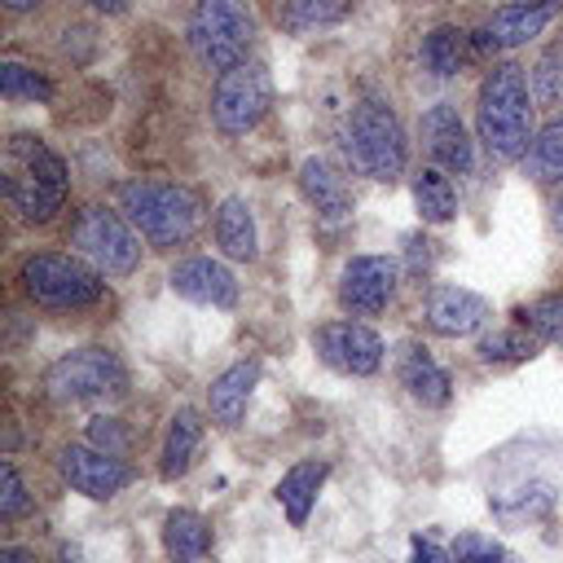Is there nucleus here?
Instances as JSON below:
<instances>
[{
    "instance_id": "f257e3e1",
    "label": "nucleus",
    "mask_w": 563,
    "mask_h": 563,
    "mask_svg": "<svg viewBox=\"0 0 563 563\" xmlns=\"http://www.w3.org/2000/svg\"><path fill=\"white\" fill-rule=\"evenodd\" d=\"M475 128H479V141L493 158L510 163V158L528 154L537 132H532V92H528L523 66L501 62L484 75L479 106H475Z\"/></svg>"
},
{
    "instance_id": "a211bd4d",
    "label": "nucleus",
    "mask_w": 563,
    "mask_h": 563,
    "mask_svg": "<svg viewBox=\"0 0 563 563\" xmlns=\"http://www.w3.org/2000/svg\"><path fill=\"white\" fill-rule=\"evenodd\" d=\"M260 383V361H238L229 365L211 387H207V409H211V422L216 427H238L242 413H246V400Z\"/></svg>"
},
{
    "instance_id": "58836bf2",
    "label": "nucleus",
    "mask_w": 563,
    "mask_h": 563,
    "mask_svg": "<svg viewBox=\"0 0 563 563\" xmlns=\"http://www.w3.org/2000/svg\"><path fill=\"white\" fill-rule=\"evenodd\" d=\"M40 0H4V9H13V13H26V9H35Z\"/></svg>"
},
{
    "instance_id": "f704fd0d",
    "label": "nucleus",
    "mask_w": 563,
    "mask_h": 563,
    "mask_svg": "<svg viewBox=\"0 0 563 563\" xmlns=\"http://www.w3.org/2000/svg\"><path fill=\"white\" fill-rule=\"evenodd\" d=\"M413 563H453V554H444L435 541H422V537H413Z\"/></svg>"
},
{
    "instance_id": "b1692460",
    "label": "nucleus",
    "mask_w": 563,
    "mask_h": 563,
    "mask_svg": "<svg viewBox=\"0 0 563 563\" xmlns=\"http://www.w3.org/2000/svg\"><path fill=\"white\" fill-rule=\"evenodd\" d=\"M523 172H528L532 180H541V185L563 180V114H554V119L532 136V145H528V154H523Z\"/></svg>"
},
{
    "instance_id": "bb28decb",
    "label": "nucleus",
    "mask_w": 563,
    "mask_h": 563,
    "mask_svg": "<svg viewBox=\"0 0 563 563\" xmlns=\"http://www.w3.org/2000/svg\"><path fill=\"white\" fill-rule=\"evenodd\" d=\"M352 9V0H282V26L286 31H312L330 26Z\"/></svg>"
},
{
    "instance_id": "ea45409f",
    "label": "nucleus",
    "mask_w": 563,
    "mask_h": 563,
    "mask_svg": "<svg viewBox=\"0 0 563 563\" xmlns=\"http://www.w3.org/2000/svg\"><path fill=\"white\" fill-rule=\"evenodd\" d=\"M554 224H559V233H563V198L554 202Z\"/></svg>"
},
{
    "instance_id": "6e6552de",
    "label": "nucleus",
    "mask_w": 563,
    "mask_h": 563,
    "mask_svg": "<svg viewBox=\"0 0 563 563\" xmlns=\"http://www.w3.org/2000/svg\"><path fill=\"white\" fill-rule=\"evenodd\" d=\"M70 246H75L97 273H106V277H123V273H132L136 260H141V242H136V233L128 229V220H123L119 211L101 207V202H92V207H84V211L75 216V224H70Z\"/></svg>"
},
{
    "instance_id": "c756f323",
    "label": "nucleus",
    "mask_w": 563,
    "mask_h": 563,
    "mask_svg": "<svg viewBox=\"0 0 563 563\" xmlns=\"http://www.w3.org/2000/svg\"><path fill=\"white\" fill-rule=\"evenodd\" d=\"M532 352H537V339L528 330H519V325L493 330V334L479 339V356L484 361H528Z\"/></svg>"
},
{
    "instance_id": "a878e982",
    "label": "nucleus",
    "mask_w": 563,
    "mask_h": 563,
    "mask_svg": "<svg viewBox=\"0 0 563 563\" xmlns=\"http://www.w3.org/2000/svg\"><path fill=\"white\" fill-rule=\"evenodd\" d=\"M475 48V40L466 35V31H457V26H435L427 40H422V62H427V70H435V75H457L462 66H466V53Z\"/></svg>"
},
{
    "instance_id": "aec40b11",
    "label": "nucleus",
    "mask_w": 563,
    "mask_h": 563,
    "mask_svg": "<svg viewBox=\"0 0 563 563\" xmlns=\"http://www.w3.org/2000/svg\"><path fill=\"white\" fill-rule=\"evenodd\" d=\"M216 246L229 255V260H255L260 255V238H255V216L246 207V198L229 194L220 207H216Z\"/></svg>"
},
{
    "instance_id": "7c9ffc66",
    "label": "nucleus",
    "mask_w": 563,
    "mask_h": 563,
    "mask_svg": "<svg viewBox=\"0 0 563 563\" xmlns=\"http://www.w3.org/2000/svg\"><path fill=\"white\" fill-rule=\"evenodd\" d=\"M519 317H523V325H528L537 339L563 343V290H554V295H541V299H537V303H528Z\"/></svg>"
},
{
    "instance_id": "2eb2a0df",
    "label": "nucleus",
    "mask_w": 563,
    "mask_h": 563,
    "mask_svg": "<svg viewBox=\"0 0 563 563\" xmlns=\"http://www.w3.org/2000/svg\"><path fill=\"white\" fill-rule=\"evenodd\" d=\"M172 290L194 299V303H211V308H233L238 303V277L211 260V255H189L172 268Z\"/></svg>"
},
{
    "instance_id": "72a5a7b5",
    "label": "nucleus",
    "mask_w": 563,
    "mask_h": 563,
    "mask_svg": "<svg viewBox=\"0 0 563 563\" xmlns=\"http://www.w3.org/2000/svg\"><path fill=\"white\" fill-rule=\"evenodd\" d=\"M453 563H501V545L479 537V532H466L453 545Z\"/></svg>"
},
{
    "instance_id": "9d476101",
    "label": "nucleus",
    "mask_w": 563,
    "mask_h": 563,
    "mask_svg": "<svg viewBox=\"0 0 563 563\" xmlns=\"http://www.w3.org/2000/svg\"><path fill=\"white\" fill-rule=\"evenodd\" d=\"M312 343H317L321 361L339 374L365 378L383 365V339L365 321H325V325H317Z\"/></svg>"
},
{
    "instance_id": "e433bc0d",
    "label": "nucleus",
    "mask_w": 563,
    "mask_h": 563,
    "mask_svg": "<svg viewBox=\"0 0 563 563\" xmlns=\"http://www.w3.org/2000/svg\"><path fill=\"white\" fill-rule=\"evenodd\" d=\"M97 13H123L128 9V0H88Z\"/></svg>"
},
{
    "instance_id": "4468645a",
    "label": "nucleus",
    "mask_w": 563,
    "mask_h": 563,
    "mask_svg": "<svg viewBox=\"0 0 563 563\" xmlns=\"http://www.w3.org/2000/svg\"><path fill=\"white\" fill-rule=\"evenodd\" d=\"M418 132H422V150H427L444 172L466 176V172L475 167L471 136H466V128H462V119H457V110H453V106H444V101H440V106H431V110L422 114Z\"/></svg>"
},
{
    "instance_id": "393cba45",
    "label": "nucleus",
    "mask_w": 563,
    "mask_h": 563,
    "mask_svg": "<svg viewBox=\"0 0 563 563\" xmlns=\"http://www.w3.org/2000/svg\"><path fill=\"white\" fill-rule=\"evenodd\" d=\"M413 202H418L422 220H431V224H449L457 216V194L440 167H422L413 176Z\"/></svg>"
},
{
    "instance_id": "4c0bfd02",
    "label": "nucleus",
    "mask_w": 563,
    "mask_h": 563,
    "mask_svg": "<svg viewBox=\"0 0 563 563\" xmlns=\"http://www.w3.org/2000/svg\"><path fill=\"white\" fill-rule=\"evenodd\" d=\"M57 563H84V559H79V550H75V545H62V554H57Z\"/></svg>"
},
{
    "instance_id": "c9c22d12",
    "label": "nucleus",
    "mask_w": 563,
    "mask_h": 563,
    "mask_svg": "<svg viewBox=\"0 0 563 563\" xmlns=\"http://www.w3.org/2000/svg\"><path fill=\"white\" fill-rule=\"evenodd\" d=\"M0 563H35V554L26 545H4L0 550Z\"/></svg>"
},
{
    "instance_id": "cd10ccee",
    "label": "nucleus",
    "mask_w": 563,
    "mask_h": 563,
    "mask_svg": "<svg viewBox=\"0 0 563 563\" xmlns=\"http://www.w3.org/2000/svg\"><path fill=\"white\" fill-rule=\"evenodd\" d=\"M0 92H4V101H48L53 84L22 62H4L0 66Z\"/></svg>"
},
{
    "instance_id": "20e7f679",
    "label": "nucleus",
    "mask_w": 563,
    "mask_h": 563,
    "mask_svg": "<svg viewBox=\"0 0 563 563\" xmlns=\"http://www.w3.org/2000/svg\"><path fill=\"white\" fill-rule=\"evenodd\" d=\"M343 154H347V163H352L361 176L391 185V180L405 172V158H409L400 119H396L383 101H356L352 114H347Z\"/></svg>"
},
{
    "instance_id": "7ed1b4c3",
    "label": "nucleus",
    "mask_w": 563,
    "mask_h": 563,
    "mask_svg": "<svg viewBox=\"0 0 563 563\" xmlns=\"http://www.w3.org/2000/svg\"><path fill=\"white\" fill-rule=\"evenodd\" d=\"M119 211L150 246H185L202 224V198L172 180H123Z\"/></svg>"
},
{
    "instance_id": "f3484780",
    "label": "nucleus",
    "mask_w": 563,
    "mask_h": 563,
    "mask_svg": "<svg viewBox=\"0 0 563 563\" xmlns=\"http://www.w3.org/2000/svg\"><path fill=\"white\" fill-rule=\"evenodd\" d=\"M299 189H303L308 207L321 220H347L352 216V189L339 176V167H330L325 158H303L299 163Z\"/></svg>"
},
{
    "instance_id": "1a4fd4ad",
    "label": "nucleus",
    "mask_w": 563,
    "mask_h": 563,
    "mask_svg": "<svg viewBox=\"0 0 563 563\" xmlns=\"http://www.w3.org/2000/svg\"><path fill=\"white\" fill-rule=\"evenodd\" d=\"M273 106V79L260 62H242L233 70H224L211 88V119L224 136H242L251 132Z\"/></svg>"
},
{
    "instance_id": "4be33fe9",
    "label": "nucleus",
    "mask_w": 563,
    "mask_h": 563,
    "mask_svg": "<svg viewBox=\"0 0 563 563\" xmlns=\"http://www.w3.org/2000/svg\"><path fill=\"white\" fill-rule=\"evenodd\" d=\"M211 545V528L198 510H172L163 519V550L172 563H202Z\"/></svg>"
},
{
    "instance_id": "423d86ee",
    "label": "nucleus",
    "mask_w": 563,
    "mask_h": 563,
    "mask_svg": "<svg viewBox=\"0 0 563 563\" xmlns=\"http://www.w3.org/2000/svg\"><path fill=\"white\" fill-rule=\"evenodd\" d=\"M18 282H22V290H26L31 303L53 308V312L88 308V303H97L101 290H106L101 273H97L88 260H79V255H57V251L26 255Z\"/></svg>"
},
{
    "instance_id": "0eeeda50",
    "label": "nucleus",
    "mask_w": 563,
    "mask_h": 563,
    "mask_svg": "<svg viewBox=\"0 0 563 563\" xmlns=\"http://www.w3.org/2000/svg\"><path fill=\"white\" fill-rule=\"evenodd\" d=\"M44 391L57 405H79V400H106L128 391V369L110 347H79L57 356L44 369Z\"/></svg>"
},
{
    "instance_id": "f03ea898",
    "label": "nucleus",
    "mask_w": 563,
    "mask_h": 563,
    "mask_svg": "<svg viewBox=\"0 0 563 563\" xmlns=\"http://www.w3.org/2000/svg\"><path fill=\"white\" fill-rule=\"evenodd\" d=\"M4 198L26 224H44L66 202V163L31 132L4 141Z\"/></svg>"
},
{
    "instance_id": "9b49d317",
    "label": "nucleus",
    "mask_w": 563,
    "mask_h": 563,
    "mask_svg": "<svg viewBox=\"0 0 563 563\" xmlns=\"http://www.w3.org/2000/svg\"><path fill=\"white\" fill-rule=\"evenodd\" d=\"M57 471L75 493H84L92 501H106V497H114L119 488L132 484V466L114 453L92 449V444H66L57 453Z\"/></svg>"
},
{
    "instance_id": "dca6fc26",
    "label": "nucleus",
    "mask_w": 563,
    "mask_h": 563,
    "mask_svg": "<svg viewBox=\"0 0 563 563\" xmlns=\"http://www.w3.org/2000/svg\"><path fill=\"white\" fill-rule=\"evenodd\" d=\"M488 321V303L484 295L466 290V286H431L427 295V325L444 339H462L475 334Z\"/></svg>"
},
{
    "instance_id": "412c9836",
    "label": "nucleus",
    "mask_w": 563,
    "mask_h": 563,
    "mask_svg": "<svg viewBox=\"0 0 563 563\" xmlns=\"http://www.w3.org/2000/svg\"><path fill=\"white\" fill-rule=\"evenodd\" d=\"M198 444H202V413L198 409H176L172 422H167V435H163V453H158L163 479H180L189 471Z\"/></svg>"
},
{
    "instance_id": "ddd939ff",
    "label": "nucleus",
    "mask_w": 563,
    "mask_h": 563,
    "mask_svg": "<svg viewBox=\"0 0 563 563\" xmlns=\"http://www.w3.org/2000/svg\"><path fill=\"white\" fill-rule=\"evenodd\" d=\"M563 0H519V4H501L484 18V26L471 35L479 53H497V48H515V44H528L532 35H541L554 18H559Z\"/></svg>"
},
{
    "instance_id": "f8f14e48",
    "label": "nucleus",
    "mask_w": 563,
    "mask_h": 563,
    "mask_svg": "<svg viewBox=\"0 0 563 563\" xmlns=\"http://www.w3.org/2000/svg\"><path fill=\"white\" fill-rule=\"evenodd\" d=\"M396 282H400V268L396 260L387 255H356L347 260L343 277H339V303L356 317H374L391 303L396 295Z\"/></svg>"
},
{
    "instance_id": "6ab92c4d",
    "label": "nucleus",
    "mask_w": 563,
    "mask_h": 563,
    "mask_svg": "<svg viewBox=\"0 0 563 563\" xmlns=\"http://www.w3.org/2000/svg\"><path fill=\"white\" fill-rule=\"evenodd\" d=\"M396 374H400V387L422 400V405H444L449 400V374L435 365V356L422 347V343H405L400 356H396Z\"/></svg>"
},
{
    "instance_id": "5701e85b",
    "label": "nucleus",
    "mask_w": 563,
    "mask_h": 563,
    "mask_svg": "<svg viewBox=\"0 0 563 563\" xmlns=\"http://www.w3.org/2000/svg\"><path fill=\"white\" fill-rule=\"evenodd\" d=\"M325 471H330L325 462H299V466H290V471L282 475V484H277V501L286 506V515H290L295 528L308 523V510H312V501H317V488H321Z\"/></svg>"
},
{
    "instance_id": "39448f33",
    "label": "nucleus",
    "mask_w": 563,
    "mask_h": 563,
    "mask_svg": "<svg viewBox=\"0 0 563 563\" xmlns=\"http://www.w3.org/2000/svg\"><path fill=\"white\" fill-rule=\"evenodd\" d=\"M255 40V13L246 0H198L189 13V48L194 57L224 75L246 62V48Z\"/></svg>"
},
{
    "instance_id": "c85d7f7f",
    "label": "nucleus",
    "mask_w": 563,
    "mask_h": 563,
    "mask_svg": "<svg viewBox=\"0 0 563 563\" xmlns=\"http://www.w3.org/2000/svg\"><path fill=\"white\" fill-rule=\"evenodd\" d=\"M532 101L537 106H559L563 101V40L541 53L532 66Z\"/></svg>"
},
{
    "instance_id": "2f4dec72",
    "label": "nucleus",
    "mask_w": 563,
    "mask_h": 563,
    "mask_svg": "<svg viewBox=\"0 0 563 563\" xmlns=\"http://www.w3.org/2000/svg\"><path fill=\"white\" fill-rule=\"evenodd\" d=\"M26 506H31L26 484H22L18 466H13V462H4V466H0V519H4V523H13L18 515H26Z\"/></svg>"
},
{
    "instance_id": "473e14b6",
    "label": "nucleus",
    "mask_w": 563,
    "mask_h": 563,
    "mask_svg": "<svg viewBox=\"0 0 563 563\" xmlns=\"http://www.w3.org/2000/svg\"><path fill=\"white\" fill-rule=\"evenodd\" d=\"M88 440H92V449H101V453H114V457L128 453V431L119 427V418H92V422H88Z\"/></svg>"
}]
</instances>
